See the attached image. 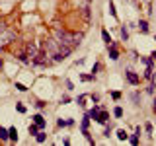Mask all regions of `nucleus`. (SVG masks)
Segmentation results:
<instances>
[{
    "label": "nucleus",
    "mask_w": 156,
    "mask_h": 146,
    "mask_svg": "<svg viewBox=\"0 0 156 146\" xmlns=\"http://www.w3.org/2000/svg\"><path fill=\"white\" fill-rule=\"evenodd\" d=\"M35 138H37V142H39V144H43L45 140H47V135L43 132V129H41V131L37 132V135H35Z\"/></svg>",
    "instance_id": "10"
},
{
    "label": "nucleus",
    "mask_w": 156,
    "mask_h": 146,
    "mask_svg": "<svg viewBox=\"0 0 156 146\" xmlns=\"http://www.w3.org/2000/svg\"><path fill=\"white\" fill-rule=\"evenodd\" d=\"M27 131H30V135H31V136H35V135H37V132L41 131V129H39L37 125L33 123V125H30V129H27Z\"/></svg>",
    "instance_id": "15"
},
{
    "label": "nucleus",
    "mask_w": 156,
    "mask_h": 146,
    "mask_svg": "<svg viewBox=\"0 0 156 146\" xmlns=\"http://www.w3.org/2000/svg\"><path fill=\"white\" fill-rule=\"evenodd\" d=\"M154 92H156V84H154Z\"/></svg>",
    "instance_id": "34"
},
{
    "label": "nucleus",
    "mask_w": 156,
    "mask_h": 146,
    "mask_svg": "<svg viewBox=\"0 0 156 146\" xmlns=\"http://www.w3.org/2000/svg\"><path fill=\"white\" fill-rule=\"evenodd\" d=\"M139 29H141V33H148V22H146V20H141V22H139Z\"/></svg>",
    "instance_id": "8"
},
{
    "label": "nucleus",
    "mask_w": 156,
    "mask_h": 146,
    "mask_svg": "<svg viewBox=\"0 0 156 146\" xmlns=\"http://www.w3.org/2000/svg\"><path fill=\"white\" fill-rule=\"evenodd\" d=\"M150 58H152V61H156V51L152 53V55H150Z\"/></svg>",
    "instance_id": "31"
},
{
    "label": "nucleus",
    "mask_w": 156,
    "mask_h": 146,
    "mask_svg": "<svg viewBox=\"0 0 156 146\" xmlns=\"http://www.w3.org/2000/svg\"><path fill=\"white\" fill-rule=\"evenodd\" d=\"M111 98L113 99H119V98H121V94H119V92H111Z\"/></svg>",
    "instance_id": "26"
},
{
    "label": "nucleus",
    "mask_w": 156,
    "mask_h": 146,
    "mask_svg": "<svg viewBox=\"0 0 156 146\" xmlns=\"http://www.w3.org/2000/svg\"><path fill=\"white\" fill-rule=\"evenodd\" d=\"M101 39H104V43H105V45H111V43H113V41H111V35H109V33L105 31V29L101 31Z\"/></svg>",
    "instance_id": "9"
},
{
    "label": "nucleus",
    "mask_w": 156,
    "mask_h": 146,
    "mask_svg": "<svg viewBox=\"0 0 156 146\" xmlns=\"http://www.w3.org/2000/svg\"><path fill=\"white\" fill-rule=\"evenodd\" d=\"M108 119H109V113H108V111H104V109H101V111H100V115H98V123L105 125V123H108Z\"/></svg>",
    "instance_id": "7"
},
{
    "label": "nucleus",
    "mask_w": 156,
    "mask_h": 146,
    "mask_svg": "<svg viewBox=\"0 0 156 146\" xmlns=\"http://www.w3.org/2000/svg\"><path fill=\"white\" fill-rule=\"evenodd\" d=\"M35 55H37V45L30 43V45H27V57H31V61H33Z\"/></svg>",
    "instance_id": "6"
},
{
    "label": "nucleus",
    "mask_w": 156,
    "mask_h": 146,
    "mask_svg": "<svg viewBox=\"0 0 156 146\" xmlns=\"http://www.w3.org/2000/svg\"><path fill=\"white\" fill-rule=\"evenodd\" d=\"M100 111H101V107H100V105H94V109H90V111H88V115H90V119H94V121H98V115H100Z\"/></svg>",
    "instance_id": "5"
},
{
    "label": "nucleus",
    "mask_w": 156,
    "mask_h": 146,
    "mask_svg": "<svg viewBox=\"0 0 156 146\" xmlns=\"http://www.w3.org/2000/svg\"><path fill=\"white\" fill-rule=\"evenodd\" d=\"M100 68H101V64H100V62H96V64H94V68H92V74H96Z\"/></svg>",
    "instance_id": "23"
},
{
    "label": "nucleus",
    "mask_w": 156,
    "mask_h": 146,
    "mask_svg": "<svg viewBox=\"0 0 156 146\" xmlns=\"http://www.w3.org/2000/svg\"><path fill=\"white\" fill-rule=\"evenodd\" d=\"M113 115H115L117 119H119V117H123V109H121V107H115V109H113Z\"/></svg>",
    "instance_id": "21"
},
{
    "label": "nucleus",
    "mask_w": 156,
    "mask_h": 146,
    "mask_svg": "<svg viewBox=\"0 0 156 146\" xmlns=\"http://www.w3.org/2000/svg\"><path fill=\"white\" fill-rule=\"evenodd\" d=\"M121 39H123V41H129V31H127L125 26L121 27Z\"/></svg>",
    "instance_id": "16"
},
{
    "label": "nucleus",
    "mask_w": 156,
    "mask_h": 146,
    "mask_svg": "<svg viewBox=\"0 0 156 146\" xmlns=\"http://www.w3.org/2000/svg\"><path fill=\"white\" fill-rule=\"evenodd\" d=\"M145 129H146V132H152V125H150V123H146Z\"/></svg>",
    "instance_id": "29"
},
{
    "label": "nucleus",
    "mask_w": 156,
    "mask_h": 146,
    "mask_svg": "<svg viewBox=\"0 0 156 146\" xmlns=\"http://www.w3.org/2000/svg\"><path fill=\"white\" fill-rule=\"evenodd\" d=\"M109 12H111V16L113 18H117V12H115V6H113V2L109 0Z\"/></svg>",
    "instance_id": "20"
},
{
    "label": "nucleus",
    "mask_w": 156,
    "mask_h": 146,
    "mask_svg": "<svg viewBox=\"0 0 156 146\" xmlns=\"http://www.w3.org/2000/svg\"><path fill=\"white\" fill-rule=\"evenodd\" d=\"M86 98H88V95H78V105H80V107L86 105Z\"/></svg>",
    "instance_id": "18"
},
{
    "label": "nucleus",
    "mask_w": 156,
    "mask_h": 146,
    "mask_svg": "<svg viewBox=\"0 0 156 146\" xmlns=\"http://www.w3.org/2000/svg\"><path fill=\"white\" fill-rule=\"evenodd\" d=\"M131 99H133V101H135V103H139V94H137V92H135V94H133V95H131Z\"/></svg>",
    "instance_id": "25"
},
{
    "label": "nucleus",
    "mask_w": 156,
    "mask_h": 146,
    "mask_svg": "<svg viewBox=\"0 0 156 146\" xmlns=\"http://www.w3.org/2000/svg\"><path fill=\"white\" fill-rule=\"evenodd\" d=\"M8 136H10L12 142H16V140H18V131H16V129H8Z\"/></svg>",
    "instance_id": "11"
},
{
    "label": "nucleus",
    "mask_w": 156,
    "mask_h": 146,
    "mask_svg": "<svg viewBox=\"0 0 156 146\" xmlns=\"http://www.w3.org/2000/svg\"><path fill=\"white\" fill-rule=\"evenodd\" d=\"M117 138L119 140H127V138H129V135H127L125 129H119V131H117Z\"/></svg>",
    "instance_id": "12"
},
{
    "label": "nucleus",
    "mask_w": 156,
    "mask_h": 146,
    "mask_svg": "<svg viewBox=\"0 0 156 146\" xmlns=\"http://www.w3.org/2000/svg\"><path fill=\"white\" fill-rule=\"evenodd\" d=\"M129 142L133 144V146H137V144H139V135H137V132H135V135H133V136H131V138H129Z\"/></svg>",
    "instance_id": "17"
},
{
    "label": "nucleus",
    "mask_w": 156,
    "mask_h": 146,
    "mask_svg": "<svg viewBox=\"0 0 156 146\" xmlns=\"http://www.w3.org/2000/svg\"><path fill=\"white\" fill-rule=\"evenodd\" d=\"M16 90H20V92H26L27 88L23 86V84H20V82H16Z\"/></svg>",
    "instance_id": "22"
},
{
    "label": "nucleus",
    "mask_w": 156,
    "mask_h": 146,
    "mask_svg": "<svg viewBox=\"0 0 156 146\" xmlns=\"http://www.w3.org/2000/svg\"><path fill=\"white\" fill-rule=\"evenodd\" d=\"M57 125H59V127H67V125H68V121H63V119H59V121H57Z\"/></svg>",
    "instance_id": "24"
},
{
    "label": "nucleus",
    "mask_w": 156,
    "mask_h": 146,
    "mask_svg": "<svg viewBox=\"0 0 156 146\" xmlns=\"http://www.w3.org/2000/svg\"><path fill=\"white\" fill-rule=\"evenodd\" d=\"M0 68H2V58H0Z\"/></svg>",
    "instance_id": "33"
},
{
    "label": "nucleus",
    "mask_w": 156,
    "mask_h": 146,
    "mask_svg": "<svg viewBox=\"0 0 156 146\" xmlns=\"http://www.w3.org/2000/svg\"><path fill=\"white\" fill-rule=\"evenodd\" d=\"M145 78H146V80H152V78H154L152 66H146V70H145Z\"/></svg>",
    "instance_id": "13"
},
{
    "label": "nucleus",
    "mask_w": 156,
    "mask_h": 146,
    "mask_svg": "<svg viewBox=\"0 0 156 146\" xmlns=\"http://www.w3.org/2000/svg\"><path fill=\"white\" fill-rule=\"evenodd\" d=\"M82 80H84V82H90V80H94V78H96V74H90V76H88V74H82Z\"/></svg>",
    "instance_id": "19"
},
{
    "label": "nucleus",
    "mask_w": 156,
    "mask_h": 146,
    "mask_svg": "<svg viewBox=\"0 0 156 146\" xmlns=\"http://www.w3.org/2000/svg\"><path fill=\"white\" fill-rule=\"evenodd\" d=\"M18 111H20V113H26V107H23L22 103H18Z\"/></svg>",
    "instance_id": "28"
},
{
    "label": "nucleus",
    "mask_w": 156,
    "mask_h": 146,
    "mask_svg": "<svg viewBox=\"0 0 156 146\" xmlns=\"http://www.w3.org/2000/svg\"><path fill=\"white\" fill-rule=\"evenodd\" d=\"M0 140H10V136H8V129L0 127Z\"/></svg>",
    "instance_id": "14"
},
{
    "label": "nucleus",
    "mask_w": 156,
    "mask_h": 146,
    "mask_svg": "<svg viewBox=\"0 0 156 146\" xmlns=\"http://www.w3.org/2000/svg\"><path fill=\"white\" fill-rule=\"evenodd\" d=\"M152 109H154V111H156V99H154V105H152Z\"/></svg>",
    "instance_id": "32"
},
{
    "label": "nucleus",
    "mask_w": 156,
    "mask_h": 146,
    "mask_svg": "<svg viewBox=\"0 0 156 146\" xmlns=\"http://www.w3.org/2000/svg\"><path fill=\"white\" fill-rule=\"evenodd\" d=\"M33 123L37 125L39 129H45V125H47V123H45V119H43V115H39V113L33 115Z\"/></svg>",
    "instance_id": "4"
},
{
    "label": "nucleus",
    "mask_w": 156,
    "mask_h": 146,
    "mask_svg": "<svg viewBox=\"0 0 156 146\" xmlns=\"http://www.w3.org/2000/svg\"><path fill=\"white\" fill-rule=\"evenodd\" d=\"M108 53H109V58H111V61H117V58H119V51H117V45L115 43L108 45Z\"/></svg>",
    "instance_id": "3"
},
{
    "label": "nucleus",
    "mask_w": 156,
    "mask_h": 146,
    "mask_svg": "<svg viewBox=\"0 0 156 146\" xmlns=\"http://www.w3.org/2000/svg\"><path fill=\"white\" fill-rule=\"evenodd\" d=\"M92 101L98 103V101H100V95H98V94H92Z\"/></svg>",
    "instance_id": "30"
},
{
    "label": "nucleus",
    "mask_w": 156,
    "mask_h": 146,
    "mask_svg": "<svg viewBox=\"0 0 156 146\" xmlns=\"http://www.w3.org/2000/svg\"><path fill=\"white\" fill-rule=\"evenodd\" d=\"M125 76H127V82H129L131 86H139V82H141V78H139L137 72H133V70H125Z\"/></svg>",
    "instance_id": "2"
},
{
    "label": "nucleus",
    "mask_w": 156,
    "mask_h": 146,
    "mask_svg": "<svg viewBox=\"0 0 156 146\" xmlns=\"http://www.w3.org/2000/svg\"><path fill=\"white\" fill-rule=\"evenodd\" d=\"M35 107H37V109H43L45 103H43V101H35Z\"/></svg>",
    "instance_id": "27"
},
{
    "label": "nucleus",
    "mask_w": 156,
    "mask_h": 146,
    "mask_svg": "<svg viewBox=\"0 0 156 146\" xmlns=\"http://www.w3.org/2000/svg\"><path fill=\"white\" fill-rule=\"evenodd\" d=\"M59 43L64 45V47L72 49L74 51V47L80 45V39H82V33H68V31H59Z\"/></svg>",
    "instance_id": "1"
}]
</instances>
